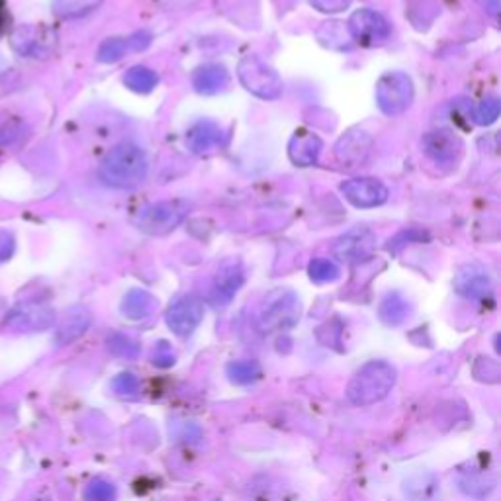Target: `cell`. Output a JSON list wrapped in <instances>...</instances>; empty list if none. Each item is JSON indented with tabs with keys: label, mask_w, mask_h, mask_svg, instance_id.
I'll use <instances>...</instances> for the list:
<instances>
[{
	"label": "cell",
	"mask_w": 501,
	"mask_h": 501,
	"mask_svg": "<svg viewBox=\"0 0 501 501\" xmlns=\"http://www.w3.org/2000/svg\"><path fill=\"white\" fill-rule=\"evenodd\" d=\"M149 174L148 155L141 148L133 143H120L110 151L103 165H100V178L103 183L120 188V191H130L146 183Z\"/></svg>",
	"instance_id": "cell-1"
},
{
	"label": "cell",
	"mask_w": 501,
	"mask_h": 501,
	"mask_svg": "<svg viewBox=\"0 0 501 501\" xmlns=\"http://www.w3.org/2000/svg\"><path fill=\"white\" fill-rule=\"evenodd\" d=\"M396 380L398 372L392 364L386 361H371L362 364L351 378L347 386V399L361 407L374 406L392 392Z\"/></svg>",
	"instance_id": "cell-2"
},
{
	"label": "cell",
	"mask_w": 501,
	"mask_h": 501,
	"mask_svg": "<svg viewBox=\"0 0 501 501\" xmlns=\"http://www.w3.org/2000/svg\"><path fill=\"white\" fill-rule=\"evenodd\" d=\"M237 76L241 85L255 96L263 100H278L282 96L284 85L269 63H264L257 55H245L237 67Z\"/></svg>",
	"instance_id": "cell-3"
},
{
	"label": "cell",
	"mask_w": 501,
	"mask_h": 501,
	"mask_svg": "<svg viewBox=\"0 0 501 501\" xmlns=\"http://www.w3.org/2000/svg\"><path fill=\"white\" fill-rule=\"evenodd\" d=\"M416 86L411 76L402 71H392L376 83V104L386 116H399L414 103Z\"/></svg>",
	"instance_id": "cell-4"
},
{
	"label": "cell",
	"mask_w": 501,
	"mask_h": 501,
	"mask_svg": "<svg viewBox=\"0 0 501 501\" xmlns=\"http://www.w3.org/2000/svg\"><path fill=\"white\" fill-rule=\"evenodd\" d=\"M191 204L184 200H163V202L149 204L138 216V228L149 236H166L183 224L188 216Z\"/></svg>",
	"instance_id": "cell-5"
},
{
	"label": "cell",
	"mask_w": 501,
	"mask_h": 501,
	"mask_svg": "<svg viewBox=\"0 0 501 501\" xmlns=\"http://www.w3.org/2000/svg\"><path fill=\"white\" fill-rule=\"evenodd\" d=\"M300 300L291 291H274L266 296L259 314V329L263 333L284 331L298 324Z\"/></svg>",
	"instance_id": "cell-6"
},
{
	"label": "cell",
	"mask_w": 501,
	"mask_h": 501,
	"mask_svg": "<svg viewBox=\"0 0 501 501\" xmlns=\"http://www.w3.org/2000/svg\"><path fill=\"white\" fill-rule=\"evenodd\" d=\"M55 324V311L43 302H24L8 311L4 318V327L18 333H38L46 331Z\"/></svg>",
	"instance_id": "cell-7"
},
{
	"label": "cell",
	"mask_w": 501,
	"mask_h": 501,
	"mask_svg": "<svg viewBox=\"0 0 501 501\" xmlns=\"http://www.w3.org/2000/svg\"><path fill=\"white\" fill-rule=\"evenodd\" d=\"M204 319V304L198 296H183L166 309L165 321L176 337H191Z\"/></svg>",
	"instance_id": "cell-8"
},
{
	"label": "cell",
	"mask_w": 501,
	"mask_h": 501,
	"mask_svg": "<svg viewBox=\"0 0 501 501\" xmlns=\"http://www.w3.org/2000/svg\"><path fill=\"white\" fill-rule=\"evenodd\" d=\"M347 28L351 38L366 48L384 43L389 38V31H392L388 20L371 8L356 10V13L351 16Z\"/></svg>",
	"instance_id": "cell-9"
},
{
	"label": "cell",
	"mask_w": 501,
	"mask_h": 501,
	"mask_svg": "<svg viewBox=\"0 0 501 501\" xmlns=\"http://www.w3.org/2000/svg\"><path fill=\"white\" fill-rule=\"evenodd\" d=\"M55 43H58V38L46 26L26 24L16 28L13 36H10V46L16 53L24 55V58H48Z\"/></svg>",
	"instance_id": "cell-10"
},
{
	"label": "cell",
	"mask_w": 501,
	"mask_h": 501,
	"mask_svg": "<svg viewBox=\"0 0 501 501\" xmlns=\"http://www.w3.org/2000/svg\"><path fill=\"white\" fill-rule=\"evenodd\" d=\"M376 247V237L369 228H354L333 243V255L343 263H361L369 259Z\"/></svg>",
	"instance_id": "cell-11"
},
{
	"label": "cell",
	"mask_w": 501,
	"mask_h": 501,
	"mask_svg": "<svg viewBox=\"0 0 501 501\" xmlns=\"http://www.w3.org/2000/svg\"><path fill=\"white\" fill-rule=\"evenodd\" d=\"M341 192L354 208L362 210L382 206L388 200V188L371 176L351 178V181L341 184Z\"/></svg>",
	"instance_id": "cell-12"
},
{
	"label": "cell",
	"mask_w": 501,
	"mask_h": 501,
	"mask_svg": "<svg viewBox=\"0 0 501 501\" xmlns=\"http://www.w3.org/2000/svg\"><path fill=\"white\" fill-rule=\"evenodd\" d=\"M243 284V266L237 259H228L219 264L211 288V298L216 306L229 304Z\"/></svg>",
	"instance_id": "cell-13"
},
{
	"label": "cell",
	"mask_w": 501,
	"mask_h": 501,
	"mask_svg": "<svg viewBox=\"0 0 501 501\" xmlns=\"http://www.w3.org/2000/svg\"><path fill=\"white\" fill-rule=\"evenodd\" d=\"M423 151L429 159H433L439 165H451L459 159L462 143L461 139L454 136L451 130H435L429 131L425 138H423Z\"/></svg>",
	"instance_id": "cell-14"
},
{
	"label": "cell",
	"mask_w": 501,
	"mask_h": 501,
	"mask_svg": "<svg viewBox=\"0 0 501 501\" xmlns=\"http://www.w3.org/2000/svg\"><path fill=\"white\" fill-rule=\"evenodd\" d=\"M153 36L149 31H136L130 38H110L103 41V46L98 48L96 59L100 63H118L126 58L128 53H138L149 48Z\"/></svg>",
	"instance_id": "cell-15"
},
{
	"label": "cell",
	"mask_w": 501,
	"mask_h": 501,
	"mask_svg": "<svg viewBox=\"0 0 501 501\" xmlns=\"http://www.w3.org/2000/svg\"><path fill=\"white\" fill-rule=\"evenodd\" d=\"M372 148V138L364 131H349L337 141L335 146V159L347 166V169H354L361 166L366 157H369Z\"/></svg>",
	"instance_id": "cell-16"
},
{
	"label": "cell",
	"mask_w": 501,
	"mask_h": 501,
	"mask_svg": "<svg viewBox=\"0 0 501 501\" xmlns=\"http://www.w3.org/2000/svg\"><path fill=\"white\" fill-rule=\"evenodd\" d=\"M454 291L469 300H484L492 294V281L482 266L466 264L454 276Z\"/></svg>",
	"instance_id": "cell-17"
},
{
	"label": "cell",
	"mask_w": 501,
	"mask_h": 501,
	"mask_svg": "<svg viewBox=\"0 0 501 501\" xmlns=\"http://www.w3.org/2000/svg\"><path fill=\"white\" fill-rule=\"evenodd\" d=\"M226 143V133L219 124L211 120H200L188 130L186 146L194 155H206L214 149H219Z\"/></svg>",
	"instance_id": "cell-18"
},
{
	"label": "cell",
	"mask_w": 501,
	"mask_h": 501,
	"mask_svg": "<svg viewBox=\"0 0 501 501\" xmlns=\"http://www.w3.org/2000/svg\"><path fill=\"white\" fill-rule=\"evenodd\" d=\"M324 141L314 131L296 130L288 143V157L298 166H311L319 161Z\"/></svg>",
	"instance_id": "cell-19"
},
{
	"label": "cell",
	"mask_w": 501,
	"mask_h": 501,
	"mask_svg": "<svg viewBox=\"0 0 501 501\" xmlns=\"http://www.w3.org/2000/svg\"><path fill=\"white\" fill-rule=\"evenodd\" d=\"M93 324V316L85 306H75L65 311L63 319L58 326V333H55V341L59 344H69L76 339H81Z\"/></svg>",
	"instance_id": "cell-20"
},
{
	"label": "cell",
	"mask_w": 501,
	"mask_h": 501,
	"mask_svg": "<svg viewBox=\"0 0 501 501\" xmlns=\"http://www.w3.org/2000/svg\"><path fill=\"white\" fill-rule=\"evenodd\" d=\"M229 85V73L224 65L219 63H206L200 65L192 73V86L198 94L211 96L221 91H226Z\"/></svg>",
	"instance_id": "cell-21"
},
{
	"label": "cell",
	"mask_w": 501,
	"mask_h": 501,
	"mask_svg": "<svg viewBox=\"0 0 501 501\" xmlns=\"http://www.w3.org/2000/svg\"><path fill=\"white\" fill-rule=\"evenodd\" d=\"M409 314H411V306L399 292L386 294L380 302V308H378V316H380V321L388 327L402 326L409 318Z\"/></svg>",
	"instance_id": "cell-22"
},
{
	"label": "cell",
	"mask_w": 501,
	"mask_h": 501,
	"mask_svg": "<svg viewBox=\"0 0 501 501\" xmlns=\"http://www.w3.org/2000/svg\"><path fill=\"white\" fill-rule=\"evenodd\" d=\"M159 302L151 292L148 291H130L121 302V314L130 319H146L149 318L155 309H157Z\"/></svg>",
	"instance_id": "cell-23"
},
{
	"label": "cell",
	"mask_w": 501,
	"mask_h": 501,
	"mask_svg": "<svg viewBox=\"0 0 501 501\" xmlns=\"http://www.w3.org/2000/svg\"><path fill=\"white\" fill-rule=\"evenodd\" d=\"M124 85L130 88V91L138 93V94H149L155 91V86L159 85V76L149 67H131V69L126 73L124 76Z\"/></svg>",
	"instance_id": "cell-24"
},
{
	"label": "cell",
	"mask_w": 501,
	"mask_h": 501,
	"mask_svg": "<svg viewBox=\"0 0 501 501\" xmlns=\"http://www.w3.org/2000/svg\"><path fill=\"white\" fill-rule=\"evenodd\" d=\"M103 0H53V14L71 20V18H83L96 10Z\"/></svg>",
	"instance_id": "cell-25"
},
{
	"label": "cell",
	"mask_w": 501,
	"mask_h": 501,
	"mask_svg": "<svg viewBox=\"0 0 501 501\" xmlns=\"http://www.w3.org/2000/svg\"><path fill=\"white\" fill-rule=\"evenodd\" d=\"M233 384H251L261 378V366L255 361H236L229 362L226 369Z\"/></svg>",
	"instance_id": "cell-26"
},
{
	"label": "cell",
	"mask_w": 501,
	"mask_h": 501,
	"mask_svg": "<svg viewBox=\"0 0 501 501\" xmlns=\"http://www.w3.org/2000/svg\"><path fill=\"white\" fill-rule=\"evenodd\" d=\"M308 274L314 282L318 284H327V282H335L337 278L341 276L339 266L329 261V259H314L308 266Z\"/></svg>",
	"instance_id": "cell-27"
},
{
	"label": "cell",
	"mask_w": 501,
	"mask_h": 501,
	"mask_svg": "<svg viewBox=\"0 0 501 501\" xmlns=\"http://www.w3.org/2000/svg\"><path fill=\"white\" fill-rule=\"evenodd\" d=\"M319 31H327V40H321V43L326 41L327 48L333 49H349L351 48V33L349 28H344L341 22H326L324 26L319 28Z\"/></svg>",
	"instance_id": "cell-28"
},
{
	"label": "cell",
	"mask_w": 501,
	"mask_h": 501,
	"mask_svg": "<svg viewBox=\"0 0 501 501\" xmlns=\"http://www.w3.org/2000/svg\"><path fill=\"white\" fill-rule=\"evenodd\" d=\"M108 349L112 354L120 356V359H128V361H136L141 351L136 341L121 335V333H112V335L108 337Z\"/></svg>",
	"instance_id": "cell-29"
},
{
	"label": "cell",
	"mask_w": 501,
	"mask_h": 501,
	"mask_svg": "<svg viewBox=\"0 0 501 501\" xmlns=\"http://www.w3.org/2000/svg\"><path fill=\"white\" fill-rule=\"evenodd\" d=\"M85 501H116V486L104 478H94L85 488Z\"/></svg>",
	"instance_id": "cell-30"
},
{
	"label": "cell",
	"mask_w": 501,
	"mask_h": 501,
	"mask_svg": "<svg viewBox=\"0 0 501 501\" xmlns=\"http://www.w3.org/2000/svg\"><path fill=\"white\" fill-rule=\"evenodd\" d=\"M499 118V98L488 96L474 110V121L478 126H492Z\"/></svg>",
	"instance_id": "cell-31"
},
{
	"label": "cell",
	"mask_w": 501,
	"mask_h": 501,
	"mask_svg": "<svg viewBox=\"0 0 501 501\" xmlns=\"http://www.w3.org/2000/svg\"><path fill=\"white\" fill-rule=\"evenodd\" d=\"M112 389L120 398H138L141 389L139 378L131 372H121L112 380Z\"/></svg>",
	"instance_id": "cell-32"
},
{
	"label": "cell",
	"mask_w": 501,
	"mask_h": 501,
	"mask_svg": "<svg viewBox=\"0 0 501 501\" xmlns=\"http://www.w3.org/2000/svg\"><path fill=\"white\" fill-rule=\"evenodd\" d=\"M429 236L425 231H419V229H404L399 231L396 237H392L388 241V251L389 253H398L399 249H404L406 245L409 243H421V241H427Z\"/></svg>",
	"instance_id": "cell-33"
},
{
	"label": "cell",
	"mask_w": 501,
	"mask_h": 501,
	"mask_svg": "<svg viewBox=\"0 0 501 501\" xmlns=\"http://www.w3.org/2000/svg\"><path fill=\"white\" fill-rule=\"evenodd\" d=\"M151 361L155 366H159V369H169V366L174 364L176 361V354L173 351V347L166 341H161L157 343V347L153 349V354H151Z\"/></svg>",
	"instance_id": "cell-34"
},
{
	"label": "cell",
	"mask_w": 501,
	"mask_h": 501,
	"mask_svg": "<svg viewBox=\"0 0 501 501\" xmlns=\"http://www.w3.org/2000/svg\"><path fill=\"white\" fill-rule=\"evenodd\" d=\"M353 0H309V4L314 6L319 13L326 14H335V13H343L351 6Z\"/></svg>",
	"instance_id": "cell-35"
},
{
	"label": "cell",
	"mask_w": 501,
	"mask_h": 501,
	"mask_svg": "<svg viewBox=\"0 0 501 501\" xmlns=\"http://www.w3.org/2000/svg\"><path fill=\"white\" fill-rule=\"evenodd\" d=\"M16 249V239L10 231L0 229V263L8 261L14 255Z\"/></svg>",
	"instance_id": "cell-36"
},
{
	"label": "cell",
	"mask_w": 501,
	"mask_h": 501,
	"mask_svg": "<svg viewBox=\"0 0 501 501\" xmlns=\"http://www.w3.org/2000/svg\"><path fill=\"white\" fill-rule=\"evenodd\" d=\"M8 22H10V14H8V6L4 0H0V33H3L8 26Z\"/></svg>",
	"instance_id": "cell-37"
}]
</instances>
